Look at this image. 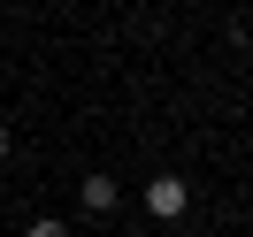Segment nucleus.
Returning <instances> with one entry per match:
<instances>
[{"label": "nucleus", "mask_w": 253, "mask_h": 237, "mask_svg": "<svg viewBox=\"0 0 253 237\" xmlns=\"http://www.w3.org/2000/svg\"><path fill=\"white\" fill-rule=\"evenodd\" d=\"M184 206H192V184H184V176H154V184H146V214H154V222H176Z\"/></svg>", "instance_id": "f257e3e1"}, {"label": "nucleus", "mask_w": 253, "mask_h": 237, "mask_svg": "<svg viewBox=\"0 0 253 237\" xmlns=\"http://www.w3.org/2000/svg\"><path fill=\"white\" fill-rule=\"evenodd\" d=\"M77 199L92 206V214H115V184H108V176H84V184H77Z\"/></svg>", "instance_id": "f03ea898"}, {"label": "nucleus", "mask_w": 253, "mask_h": 237, "mask_svg": "<svg viewBox=\"0 0 253 237\" xmlns=\"http://www.w3.org/2000/svg\"><path fill=\"white\" fill-rule=\"evenodd\" d=\"M23 237H69V230H62V222H54V214H39V222H31V230H23Z\"/></svg>", "instance_id": "7ed1b4c3"}, {"label": "nucleus", "mask_w": 253, "mask_h": 237, "mask_svg": "<svg viewBox=\"0 0 253 237\" xmlns=\"http://www.w3.org/2000/svg\"><path fill=\"white\" fill-rule=\"evenodd\" d=\"M0 161H8V123H0Z\"/></svg>", "instance_id": "20e7f679"}]
</instances>
